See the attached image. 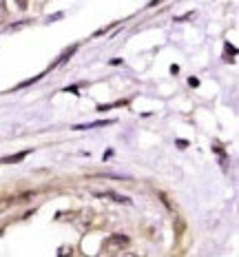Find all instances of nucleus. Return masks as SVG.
Listing matches in <instances>:
<instances>
[{
    "label": "nucleus",
    "instance_id": "obj_6",
    "mask_svg": "<svg viewBox=\"0 0 239 257\" xmlns=\"http://www.w3.org/2000/svg\"><path fill=\"white\" fill-rule=\"evenodd\" d=\"M188 84H190V87H197L199 80H197V78H190V80H188Z\"/></svg>",
    "mask_w": 239,
    "mask_h": 257
},
{
    "label": "nucleus",
    "instance_id": "obj_3",
    "mask_svg": "<svg viewBox=\"0 0 239 257\" xmlns=\"http://www.w3.org/2000/svg\"><path fill=\"white\" fill-rule=\"evenodd\" d=\"M98 195H102V197H111V200H115V202H124V204H131L129 197L118 195V193H98Z\"/></svg>",
    "mask_w": 239,
    "mask_h": 257
},
{
    "label": "nucleus",
    "instance_id": "obj_5",
    "mask_svg": "<svg viewBox=\"0 0 239 257\" xmlns=\"http://www.w3.org/2000/svg\"><path fill=\"white\" fill-rule=\"evenodd\" d=\"M16 3H18L20 9H27V7H29V0H16Z\"/></svg>",
    "mask_w": 239,
    "mask_h": 257
},
{
    "label": "nucleus",
    "instance_id": "obj_1",
    "mask_svg": "<svg viewBox=\"0 0 239 257\" xmlns=\"http://www.w3.org/2000/svg\"><path fill=\"white\" fill-rule=\"evenodd\" d=\"M129 244H131V239L126 237V235H111V237L104 239L102 250H100V253H102V255H118V253H122V250H124Z\"/></svg>",
    "mask_w": 239,
    "mask_h": 257
},
{
    "label": "nucleus",
    "instance_id": "obj_2",
    "mask_svg": "<svg viewBox=\"0 0 239 257\" xmlns=\"http://www.w3.org/2000/svg\"><path fill=\"white\" fill-rule=\"evenodd\" d=\"M31 151H23V153H16V155H7V158H0V164H16V162H23V160L29 155Z\"/></svg>",
    "mask_w": 239,
    "mask_h": 257
},
{
    "label": "nucleus",
    "instance_id": "obj_4",
    "mask_svg": "<svg viewBox=\"0 0 239 257\" xmlns=\"http://www.w3.org/2000/svg\"><path fill=\"white\" fill-rule=\"evenodd\" d=\"M7 16V9H5V0H0V20H5Z\"/></svg>",
    "mask_w": 239,
    "mask_h": 257
}]
</instances>
